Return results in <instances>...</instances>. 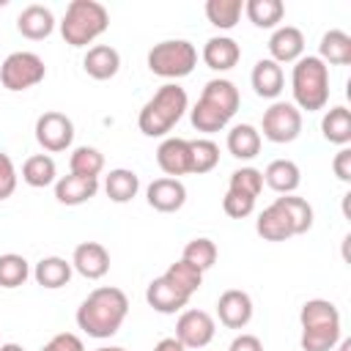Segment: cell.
<instances>
[{
	"mask_svg": "<svg viewBox=\"0 0 351 351\" xmlns=\"http://www.w3.org/2000/svg\"><path fill=\"white\" fill-rule=\"evenodd\" d=\"M69 167L74 176H88V178H99V173L104 170V154L93 145H80L71 151Z\"/></svg>",
	"mask_w": 351,
	"mask_h": 351,
	"instance_id": "e575fe53",
	"label": "cell"
},
{
	"mask_svg": "<svg viewBox=\"0 0 351 351\" xmlns=\"http://www.w3.org/2000/svg\"><path fill=\"white\" fill-rule=\"evenodd\" d=\"M145 200L154 211H162V214H173L178 208H184L186 203V186L181 178H156L148 184L145 189Z\"/></svg>",
	"mask_w": 351,
	"mask_h": 351,
	"instance_id": "7c38bea8",
	"label": "cell"
},
{
	"mask_svg": "<svg viewBox=\"0 0 351 351\" xmlns=\"http://www.w3.org/2000/svg\"><path fill=\"white\" fill-rule=\"evenodd\" d=\"M241 104V96H239V88L230 82V80H208L197 104L189 110V121L197 132L203 134H214V132H222L230 118L236 115Z\"/></svg>",
	"mask_w": 351,
	"mask_h": 351,
	"instance_id": "7a4b0ae2",
	"label": "cell"
},
{
	"mask_svg": "<svg viewBox=\"0 0 351 351\" xmlns=\"http://www.w3.org/2000/svg\"><path fill=\"white\" fill-rule=\"evenodd\" d=\"M55 176H58V167H55V159L49 154H33L22 165V181L33 189H44V186L55 184L58 181Z\"/></svg>",
	"mask_w": 351,
	"mask_h": 351,
	"instance_id": "83f0119b",
	"label": "cell"
},
{
	"mask_svg": "<svg viewBox=\"0 0 351 351\" xmlns=\"http://www.w3.org/2000/svg\"><path fill=\"white\" fill-rule=\"evenodd\" d=\"M104 192L112 203H129L140 192V176L126 167H115L104 178Z\"/></svg>",
	"mask_w": 351,
	"mask_h": 351,
	"instance_id": "f1b7e54d",
	"label": "cell"
},
{
	"mask_svg": "<svg viewBox=\"0 0 351 351\" xmlns=\"http://www.w3.org/2000/svg\"><path fill=\"white\" fill-rule=\"evenodd\" d=\"M156 165L167 178H178L192 173V159H189V140L184 137H165L156 148Z\"/></svg>",
	"mask_w": 351,
	"mask_h": 351,
	"instance_id": "5bb4252c",
	"label": "cell"
},
{
	"mask_svg": "<svg viewBox=\"0 0 351 351\" xmlns=\"http://www.w3.org/2000/svg\"><path fill=\"white\" fill-rule=\"evenodd\" d=\"M228 351H263V343H261V337L241 332L239 337H233V343L228 346Z\"/></svg>",
	"mask_w": 351,
	"mask_h": 351,
	"instance_id": "ee69618b",
	"label": "cell"
},
{
	"mask_svg": "<svg viewBox=\"0 0 351 351\" xmlns=\"http://www.w3.org/2000/svg\"><path fill=\"white\" fill-rule=\"evenodd\" d=\"M71 269L82 274L85 280H101L110 271V252L99 241H82L74 247L71 255Z\"/></svg>",
	"mask_w": 351,
	"mask_h": 351,
	"instance_id": "4fadbf2b",
	"label": "cell"
},
{
	"mask_svg": "<svg viewBox=\"0 0 351 351\" xmlns=\"http://www.w3.org/2000/svg\"><path fill=\"white\" fill-rule=\"evenodd\" d=\"M110 27V14L96 0H71L60 19V36L69 47H88Z\"/></svg>",
	"mask_w": 351,
	"mask_h": 351,
	"instance_id": "8992f818",
	"label": "cell"
},
{
	"mask_svg": "<svg viewBox=\"0 0 351 351\" xmlns=\"http://www.w3.org/2000/svg\"><path fill=\"white\" fill-rule=\"evenodd\" d=\"M261 132L269 143H293L302 134V112L291 101H274L261 121Z\"/></svg>",
	"mask_w": 351,
	"mask_h": 351,
	"instance_id": "9c48e42d",
	"label": "cell"
},
{
	"mask_svg": "<svg viewBox=\"0 0 351 351\" xmlns=\"http://www.w3.org/2000/svg\"><path fill=\"white\" fill-rule=\"evenodd\" d=\"M269 55H271V60L277 66L280 63H296L304 55V36H302V30L293 27V25L274 27V33L269 38Z\"/></svg>",
	"mask_w": 351,
	"mask_h": 351,
	"instance_id": "e0dca14e",
	"label": "cell"
},
{
	"mask_svg": "<svg viewBox=\"0 0 351 351\" xmlns=\"http://www.w3.org/2000/svg\"><path fill=\"white\" fill-rule=\"evenodd\" d=\"M16 181H19V176H16V167H14L11 156L0 151V200H8L14 195Z\"/></svg>",
	"mask_w": 351,
	"mask_h": 351,
	"instance_id": "60d3db41",
	"label": "cell"
},
{
	"mask_svg": "<svg viewBox=\"0 0 351 351\" xmlns=\"http://www.w3.org/2000/svg\"><path fill=\"white\" fill-rule=\"evenodd\" d=\"M181 261H186L197 271H208L217 263V244L211 239H206V236H197V239L186 241V247L181 252Z\"/></svg>",
	"mask_w": 351,
	"mask_h": 351,
	"instance_id": "d590c367",
	"label": "cell"
},
{
	"mask_svg": "<svg viewBox=\"0 0 351 351\" xmlns=\"http://www.w3.org/2000/svg\"><path fill=\"white\" fill-rule=\"evenodd\" d=\"M255 230H258V236H261L263 241H285V239L293 236V228H291L285 211H282L277 203L266 206V208L258 214Z\"/></svg>",
	"mask_w": 351,
	"mask_h": 351,
	"instance_id": "cb8c5ba5",
	"label": "cell"
},
{
	"mask_svg": "<svg viewBox=\"0 0 351 351\" xmlns=\"http://www.w3.org/2000/svg\"><path fill=\"white\" fill-rule=\"evenodd\" d=\"M321 132L329 143H335L340 148L348 145L351 143V112H348V107L337 104V107L326 110V115L321 118Z\"/></svg>",
	"mask_w": 351,
	"mask_h": 351,
	"instance_id": "f546056e",
	"label": "cell"
},
{
	"mask_svg": "<svg viewBox=\"0 0 351 351\" xmlns=\"http://www.w3.org/2000/svg\"><path fill=\"white\" fill-rule=\"evenodd\" d=\"M27 277H30V263L22 255L16 252L0 255V288H19L25 285Z\"/></svg>",
	"mask_w": 351,
	"mask_h": 351,
	"instance_id": "8d00e7d4",
	"label": "cell"
},
{
	"mask_svg": "<svg viewBox=\"0 0 351 351\" xmlns=\"http://www.w3.org/2000/svg\"><path fill=\"white\" fill-rule=\"evenodd\" d=\"M96 192H99V178L69 173L55 181V200L63 206H82L90 197H96Z\"/></svg>",
	"mask_w": 351,
	"mask_h": 351,
	"instance_id": "d6986e66",
	"label": "cell"
},
{
	"mask_svg": "<svg viewBox=\"0 0 351 351\" xmlns=\"http://www.w3.org/2000/svg\"><path fill=\"white\" fill-rule=\"evenodd\" d=\"M244 14L255 27L271 30V27H277L282 22L285 5H282V0H247L244 3Z\"/></svg>",
	"mask_w": 351,
	"mask_h": 351,
	"instance_id": "4dcf8cb0",
	"label": "cell"
},
{
	"mask_svg": "<svg viewBox=\"0 0 351 351\" xmlns=\"http://www.w3.org/2000/svg\"><path fill=\"white\" fill-rule=\"evenodd\" d=\"M241 14H244V0H208L206 3V19L219 30L236 27Z\"/></svg>",
	"mask_w": 351,
	"mask_h": 351,
	"instance_id": "d6a6232c",
	"label": "cell"
},
{
	"mask_svg": "<svg viewBox=\"0 0 351 351\" xmlns=\"http://www.w3.org/2000/svg\"><path fill=\"white\" fill-rule=\"evenodd\" d=\"M16 30L30 38V41H41V38H49L52 30H55V14L41 5V3H30L19 11L16 16Z\"/></svg>",
	"mask_w": 351,
	"mask_h": 351,
	"instance_id": "ac0fdd59",
	"label": "cell"
},
{
	"mask_svg": "<svg viewBox=\"0 0 351 351\" xmlns=\"http://www.w3.org/2000/svg\"><path fill=\"white\" fill-rule=\"evenodd\" d=\"M274 203L285 211V217H288V222H291V228H293V236H302V233H307V230L313 228V206H310L304 197L280 195Z\"/></svg>",
	"mask_w": 351,
	"mask_h": 351,
	"instance_id": "1f68e13d",
	"label": "cell"
},
{
	"mask_svg": "<svg viewBox=\"0 0 351 351\" xmlns=\"http://www.w3.org/2000/svg\"><path fill=\"white\" fill-rule=\"evenodd\" d=\"M337 351H351V340H348V337H340V343H337Z\"/></svg>",
	"mask_w": 351,
	"mask_h": 351,
	"instance_id": "7dc6e473",
	"label": "cell"
},
{
	"mask_svg": "<svg viewBox=\"0 0 351 351\" xmlns=\"http://www.w3.org/2000/svg\"><path fill=\"white\" fill-rule=\"evenodd\" d=\"M33 132H36L38 145L44 151H49V154L66 151L71 145V140H74V123H71V118L63 115V112H55V110L41 112L36 118V129Z\"/></svg>",
	"mask_w": 351,
	"mask_h": 351,
	"instance_id": "30bf717a",
	"label": "cell"
},
{
	"mask_svg": "<svg viewBox=\"0 0 351 351\" xmlns=\"http://www.w3.org/2000/svg\"><path fill=\"white\" fill-rule=\"evenodd\" d=\"M189 159H192V173H197V176L211 173L219 165V145L208 137L189 140Z\"/></svg>",
	"mask_w": 351,
	"mask_h": 351,
	"instance_id": "836d02e7",
	"label": "cell"
},
{
	"mask_svg": "<svg viewBox=\"0 0 351 351\" xmlns=\"http://www.w3.org/2000/svg\"><path fill=\"white\" fill-rule=\"evenodd\" d=\"M41 351H85V346L74 332H60V335L49 337V343H44Z\"/></svg>",
	"mask_w": 351,
	"mask_h": 351,
	"instance_id": "b9f144b4",
	"label": "cell"
},
{
	"mask_svg": "<svg viewBox=\"0 0 351 351\" xmlns=\"http://www.w3.org/2000/svg\"><path fill=\"white\" fill-rule=\"evenodd\" d=\"M162 277H167V280H170L178 291H184L186 296H192V293L200 288V282H203V271H197V269L189 266L186 261H176V263H170L167 271H165Z\"/></svg>",
	"mask_w": 351,
	"mask_h": 351,
	"instance_id": "74e56055",
	"label": "cell"
},
{
	"mask_svg": "<svg viewBox=\"0 0 351 351\" xmlns=\"http://www.w3.org/2000/svg\"><path fill=\"white\" fill-rule=\"evenodd\" d=\"M217 324L206 310H184L176 321V340L184 348H206L214 340Z\"/></svg>",
	"mask_w": 351,
	"mask_h": 351,
	"instance_id": "8fae6325",
	"label": "cell"
},
{
	"mask_svg": "<svg viewBox=\"0 0 351 351\" xmlns=\"http://www.w3.org/2000/svg\"><path fill=\"white\" fill-rule=\"evenodd\" d=\"M47 77V66L36 52H11L0 66V82L5 90L19 93L38 85Z\"/></svg>",
	"mask_w": 351,
	"mask_h": 351,
	"instance_id": "ba28073f",
	"label": "cell"
},
{
	"mask_svg": "<svg viewBox=\"0 0 351 351\" xmlns=\"http://www.w3.org/2000/svg\"><path fill=\"white\" fill-rule=\"evenodd\" d=\"M299 324L302 351H332L343 337L340 310L329 299H307L299 310Z\"/></svg>",
	"mask_w": 351,
	"mask_h": 351,
	"instance_id": "3957f363",
	"label": "cell"
},
{
	"mask_svg": "<svg viewBox=\"0 0 351 351\" xmlns=\"http://www.w3.org/2000/svg\"><path fill=\"white\" fill-rule=\"evenodd\" d=\"M332 170H335V176H337L343 184L351 181V148H348V145H343V148L335 154V159H332Z\"/></svg>",
	"mask_w": 351,
	"mask_h": 351,
	"instance_id": "7bdbcfd3",
	"label": "cell"
},
{
	"mask_svg": "<svg viewBox=\"0 0 351 351\" xmlns=\"http://www.w3.org/2000/svg\"><path fill=\"white\" fill-rule=\"evenodd\" d=\"M126 313H129L126 293L115 285H101V288H93L77 307V326L88 337L104 340L121 329V324L126 321Z\"/></svg>",
	"mask_w": 351,
	"mask_h": 351,
	"instance_id": "6da1fadb",
	"label": "cell"
},
{
	"mask_svg": "<svg viewBox=\"0 0 351 351\" xmlns=\"http://www.w3.org/2000/svg\"><path fill=\"white\" fill-rule=\"evenodd\" d=\"M189 299H192V296H186L184 291H178L167 277H156V280H151L148 288H145V302H148L156 313H162V315H173V313H178V310H184V307L189 304Z\"/></svg>",
	"mask_w": 351,
	"mask_h": 351,
	"instance_id": "2e32d148",
	"label": "cell"
},
{
	"mask_svg": "<svg viewBox=\"0 0 351 351\" xmlns=\"http://www.w3.org/2000/svg\"><path fill=\"white\" fill-rule=\"evenodd\" d=\"M222 211L230 219H244V217H250L255 211V197H247L241 192H230L228 189L225 197H222Z\"/></svg>",
	"mask_w": 351,
	"mask_h": 351,
	"instance_id": "ab89813d",
	"label": "cell"
},
{
	"mask_svg": "<svg viewBox=\"0 0 351 351\" xmlns=\"http://www.w3.org/2000/svg\"><path fill=\"white\" fill-rule=\"evenodd\" d=\"M154 351H186L176 337H162L156 346H154Z\"/></svg>",
	"mask_w": 351,
	"mask_h": 351,
	"instance_id": "f6af8a7d",
	"label": "cell"
},
{
	"mask_svg": "<svg viewBox=\"0 0 351 351\" xmlns=\"http://www.w3.org/2000/svg\"><path fill=\"white\" fill-rule=\"evenodd\" d=\"M217 315L219 324L228 329H244L252 321V299L247 291L230 288L217 299Z\"/></svg>",
	"mask_w": 351,
	"mask_h": 351,
	"instance_id": "9a60e30c",
	"label": "cell"
},
{
	"mask_svg": "<svg viewBox=\"0 0 351 351\" xmlns=\"http://www.w3.org/2000/svg\"><path fill=\"white\" fill-rule=\"evenodd\" d=\"M0 351H25V348H22L19 343H3V346H0Z\"/></svg>",
	"mask_w": 351,
	"mask_h": 351,
	"instance_id": "bcb514c9",
	"label": "cell"
},
{
	"mask_svg": "<svg viewBox=\"0 0 351 351\" xmlns=\"http://www.w3.org/2000/svg\"><path fill=\"white\" fill-rule=\"evenodd\" d=\"M96 351H126V348H121V346H101V348H96Z\"/></svg>",
	"mask_w": 351,
	"mask_h": 351,
	"instance_id": "c3c4849f",
	"label": "cell"
},
{
	"mask_svg": "<svg viewBox=\"0 0 351 351\" xmlns=\"http://www.w3.org/2000/svg\"><path fill=\"white\" fill-rule=\"evenodd\" d=\"M241 60V47L230 36H211L203 44V63L211 71H230Z\"/></svg>",
	"mask_w": 351,
	"mask_h": 351,
	"instance_id": "ffe728a7",
	"label": "cell"
},
{
	"mask_svg": "<svg viewBox=\"0 0 351 351\" xmlns=\"http://www.w3.org/2000/svg\"><path fill=\"white\" fill-rule=\"evenodd\" d=\"M250 82H252V90H255L261 99H277V96L282 93V88H285L282 66H277L271 58H261V60L252 66Z\"/></svg>",
	"mask_w": 351,
	"mask_h": 351,
	"instance_id": "7402d4cb",
	"label": "cell"
},
{
	"mask_svg": "<svg viewBox=\"0 0 351 351\" xmlns=\"http://www.w3.org/2000/svg\"><path fill=\"white\" fill-rule=\"evenodd\" d=\"M189 110L186 90L178 82H165L140 110L137 126L145 137H167V132L184 118Z\"/></svg>",
	"mask_w": 351,
	"mask_h": 351,
	"instance_id": "277c9868",
	"label": "cell"
},
{
	"mask_svg": "<svg viewBox=\"0 0 351 351\" xmlns=\"http://www.w3.org/2000/svg\"><path fill=\"white\" fill-rule=\"evenodd\" d=\"M228 151L241 162L255 159L261 154V132L252 123H236L228 132Z\"/></svg>",
	"mask_w": 351,
	"mask_h": 351,
	"instance_id": "484cf974",
	"label": "cell"
},
{
	"mask_svg": "<svg viewBox=\"0 0 351 351\" xmlns=\"http://www.w3.org/2000/svg\"><path fill=\"white\" fill-rule=\"evenodd\" d=\"M195 66H197V49L186 38L159 41L148 52V71L162 80H181L192 74Z\"/></svg>",
	"mask_w": 351,
	"mask_h": 351,
	"instance_id": "52a82bcc",
	"label": "cell"
},
{
	"mask_svg": "<svg viewBox=\"0 0 351 351\" xmlns=\"http://www.w3.org/2000/svg\"><path fill=\"white\" fill-rule=\"evenodd\" d=\"M318 58L332 66H348L351 63V36L346 30H326L318 44Z\"/></svg>",
	"mask_w": 351,
	"mask_h": 351,
	"instance_id": "4316f807",
	"label": "cell"
},
{
	"mask_svg": "<svg viewBox=\"0 0 351 351\" xmlns=\"http://www.w3.org/2000/svg\"><path fill=\"white\" fill-rule=\"evenodd\" d=\"M228 189H230V192H241V195L258 200V195H261V189H263V173H261L258 167H239V170L230 173Z\"/></svg>",
	"mask_w": 351,
	"mask_h": 351,
	"instance_id": "f35d334b",
	"label": "cell"
},
{
	"mask_svg": "<svg viewBox=\"0 0 351 351\" xmlns=\"http://www.w3.org/2000/svg\"><path fill=\"white\" fill-rule=\"evenodd\" d=\"M291 93H293L291 104L299 112L324 110L329 101V66L318 55H302L291 71Z\"/></svg>",
	"mask_w": 351,
	"mask_h": 351,
	"instance_id": "5b68a950",
	"label": "cell"
},
{
	"mask_svg": "<svg viewBox=\"0 0 351 351\" xmlns=\"http://www.w3.org/2000/svg\"><path fill=\"white\" fill-rule=\"evenodd\" d=\"M82 69H85L88 77H93V80H99V82L112 80V77L118 74V69H121V55H118V49L110 47V44H96V47H90V49L85 52Z\"/></svg>",
	"mask_w": 351,
	"mask_h": 351,
	"instance_id": "44dd1931",
	"label": "cell"
},
{
	"mask_svg": "<svg viewBox=\"0 0 351 351\" xmlns=\"http://www.w3.org/2000/svg\"><path fill=\"white\" fill-rule=\"evenodd\" d=\"M71 271H74V269H71V261H66V258H60V255H49V258H41V261L36 263L33 280H36L41 288L55 291V288L69 285Z\"/></svg>",
	"mask_w": 351,
	"mask_h": 351,
	"instance_id": "d4e9b609",
	"label": "cell"
},
{
	"mask_svg": "<svg viewBox=\"0 0 351 351\" xmlns=\"http://www.w3.org/2000/svg\"><path fill=\"white\" fill-rule=\"evenodd\" d=\"M261 173H263V184L269 189H274L277 195H293L302 184V170L291 159H274Z\"/></svg>",
	"mask_w": 351,
	"mask_h": 351,
	"instance_id": "603a6c76",
	"label": "cell"
}]
</instances>
